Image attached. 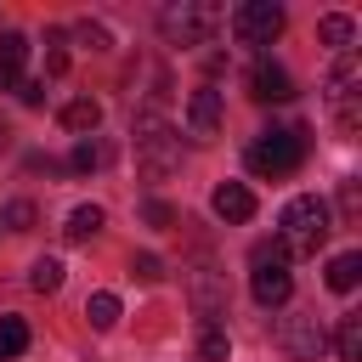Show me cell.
<instances>
[{"instance_id": "6", "label": "cell", "mask_w": 362, "mask_h": 362, "mask_svg": "<svg viewBox=\"0 0 362 362\" xmlns=\"http://www.w3.org/2000/svg\"><path fill=\"white\" fill-rule=\"evenodd\" d=\"M277 351L288 356V362H317L322 351H328V334H322V322H317V311H288V317H277Z\"/></svg>"}, {"instance_id": "24", "label": "cell", "mask_w": 362, "mask_h": 362, "mask_svg": "<svg viewBox=\"0 0 362 362\" xmlns=\"http://www.w3.org/2000/svg\"><path fill=\"white\" fill-rule=\"evenodd\" d=\"M62 68H68V34L51 28L45 34V74H62Z\"/></svg>"}, {"instance_id": "16", "label": "cell", "mask_w": 362, "mask_h": 362, "mask_svg": "<svg viewBox=\"0 0 362 362\" xmlns=\"http://www.w3.org/2000/svg\"><path fill=\"white\" fill-rule=\"evenodd\" d=\"M102 221H107V215H102L96 204H79V209L68 215V226H62V232H68V243H90V238L102 232Z\"/></svg>"}, {"instance_id": "28", "label": "cell", "mask_w": 362, "mask_h": 362, "mask_svg": "<svg viewBox=\"0 0 362 362\" xmlns=\"http://www.w3.org/2000/svg\"><path fill=\"white\" fill-rule=\"evenodd\" d=\"M17 102H23V107H40V102H45V79H23V85H17Z\"/></svg>"}, {"instance_id": "14", "label": "cell", "mask_w": 362, "mask_h": 362, "mask_svg": "<svg viewBox=\"0 0 362 362\" xmlns=\"http://www.w3.org/2000/svg\"><path fill=\"white\" fill-rule=\"evenodd\" d=\"M62 130H74V136H90L96 124H102V102H90V96H74V102H62Z\"/></svg>"}, {"instance_id": "17", "label": "cell", "mask_w": 362, "mask_h": 362, "mask_svg": "<svg viewBox=\"0 0 362 362\" xmlns=\"http://www.w3.org/2000/svg\"><path fill=\"white\" fill-rule=\"evenodd\" d=\"M334 351H339V362H362V317H356V311H345V317H339Z\"/></svg>"}, {"instance_id": "8", "label": "cell", "mask_w": 362, "mask_h": 362, "mask_svg": "<svg viewBox=\"0 0 362 362\" xmlns=\"http://www.w3.org/2000/svg\"><path fill=\"white\" fill-rule=\"evenodd\" d=\"M232 34H238V45H272L283 34V6H272V0L238 6L232 11Z\"/></svg>"}, {"instance_id": "18", "label": "cell", "mask_w": 362, "mask_h": 362, "mask_svg": "<svg viewBox=\"0 0 362 362\" xmlns=\"http://www.w3.org/2000/svg\"><path fill=\"white\" fill-rule=\"evenodd\" d=\"M85 317H90V328H96V334H107V328L119 322V294H107V288H102V294H90V300H85Z\"/></svg>"}, {"instance_id": "21", "label": "cell", "mask_w": 362, "mask_h": 362, "mask_svg": "<svg viewBox=\"0 0 362 362\" xmlns=\"http://www.w3.org/2000/svg\"><path fill=\"white\" fill-rule=\"evenodd\" d=\"M28 283H34L40 294H57V288H62V260H51V255H40V260L28 266Z\"/></svg>"}, {"instance_id": "31", "label": "cell", "mask_w": 362, "mask_h": 362, "mask_svg": "<svg viewBox=\"0 0 362 362\" xmlns=\"http://www.w3.org/2000/svg\"><path fill=\"white\" fill-rule=\"evenodd\" d=\"M0 141H6V124H0Z\"/></svg>"}, {"instance_id": "11", "label": "cell", "mask_w": 362, "mask_h": 362, "mask_svg": "<svg viewBox=\"0 0 362 362\" xmlns=\"http://www.w3.org/2000/svg\"><path fill=\"white\" fill-rule=\"evenodd\" d=\"M249 96H255V102H288V96H294L288 68H283V62H272V57H260V62L249 68Z\"/></svg>"}, {"instance_id": "26", "label": "cell", "mask_w": 362, "mask_h": 362, "mask_svg": "<svg viewBox=\"0 0 362 362\" xmlns=\"http://www.w3.org/2000/svg\"><path fill=\"white\" fill-rule=\"evenodd\" d=\"M141 221L158 226V232H170V226H175V209H170L164 198H147V204H141Z\"/></svg>"}, {"instance_id": "15", "label": "cell", "mask_w": 362, "mask_h": 362, "mask_svg": "<svg viewBox=\"0 0 362 362\" xmlns=\"http://www.w3.org/2000/svg\"><path fill=\"white\" fill-rule=\"evenodd\" d=\"M356 283H362V255H356V249L334 255V260H328V288H334V294H351Z\"/></svg>"}, {"instance_id": "7", "label": "cell", "mask_w": 362, "mask_h": 362, "mask_svg": "<svg viewBox=\"0 0 362 362\" xmlns=\"http://www.w3.org/2000/svg\"><path fill=\"white\" fill-rule=\"evenodd\" d=\"M322 90H328V107L339 113V130H356V90H362V62H356L351 51H345V57L328 68Z\"/></svg>"}, {"instance_id": "12", "label": "cell", "mask_w": 362, "mask_h": 362, "mask_svg": "<svg viewBox=\"0 0 362 362\" xmlns=\"http://www.w3.org/2000/svg\"><path fill=\"white\" fill-rule=\"evenodd\" d=\"M209 209H215L221 221L243 226V221H255V192H249L243 181H221V187H215V198H209Z\"/></svg>"}, {"instance_id": "4", "label": "cell", "mask_w": 362, "mask_h": 362, "mask_svg": "<svg viewBox=\"0 0 362 362\" xmlns=\"http://www.w3.org/2000/svg\"><path fill=\"white\" fill-rule=\"evenodd\" d=\"M221 23H226V11H221L215 0H170V6L158 11V34H164L170 45H204Z\"/></svg>"}, {"instance_id": "13", "label": "cell", "mask_w": 362, "mask_h": 362, "mask_svg": "<svg viewBox=\"0 0 362 362\" xmlns=\"http://www.w3.org/2000/svg\"><path fill=\"white\" fill-rule=\"evenodd\" d=\"M23 62H28V34H6L0 40V90L23 85Z\"/></svg>"}, {"instance_id": "23", "label": "cell", "mask_w": 362, "mask_h": 362, "mask_svg": "<svg viewBox=\"0 0 362 362\" xmlns=\"http://www.w3.org/2000/svg\"><path fill=\"white\" fill-rule=\"evenodd\" d=\"M0 221H6V232H34V204L28 198H11L0 209Z\"/></svg>"}, {"instance_id": "1", "label": "cell", "mask_w": 362, "mask_h": 362, "mask_svg": "<svg viewBox=\"0 0 362 362\" xmlns=\"http://www.w3.org/2000/svg\"><path fill=\"white\" fill-rule=\"evenodd\" d=\"M328 232H334V221H328V204H322L317 192H300V198H288V204H283V215H277V249H283L288 260H300V255H317Z\"/></svg>"}, {"instance_id": "9", "label": "cell", "mask_w": 362, "mask_h": 362, "mask_svg": "<svg viewBox=\"0 0 362 362\" xmlns=\"http://www.w3.org/2000/svg\"><path fill=\"white\" fill-rule=\"evenodd\" d=\"M187 300L198 305V317H215V311H226V272H221L209 255H198V260L187 266Z\"/></svg>"}, {"instance_id": "29", "label": "cell", "mask_w": 362, "mask_h": 362, "mask_svg": "<svg viewBox=\"0 0 362 362\" xmlns=\"http://www.w3.org/2000/svg\"><path fill=\"white\" fill-rule=\"evenodd\" d=\"M339 209H345V221H356V209H362V192H356V181H345V187H339Z\"/></svg>"}, {"instance_id": "30", "label": "cell", "mask_w": 362, "mask_h": 362, "mask_svg": "<svg viewBox=\"0 0 362 362\" xmlns=\"http://www.w3.org/2000/svg\"><path fill=\"white\" fill-rule=\"evenodd\" d=\"M74 34H79V40H90V45H96V51H102V45H107V28H102V23H79V28H74Z\"/></svg>"}, {"instance_id": "25", "label": "cell", "mask_w": 362, "mask_h": 362, "mask_svg": "<svg viewBox=\"0 0 362 362\" xmlns=\"http://www.w3.org/2000/svg\"><path fill=\"white\" fill-rule=\"evenodd\" d=\"M96 164H102V147H96V141H79V147L68 153V170H74V175H90Z\"/></svg>"}, {"instance_id": "5", "label": "cell", "mask_w": 362, "mask_h": 362, "mask_svg": "<svg viewBox=\"0 0 362 362\" xmlns=\"http://www.w3.org/2000/svg\"><path fill=\"white\" fill-rule=\"evenodd\" d=\"M249 294L260 300V305H283L288 294H294V277H288V255L277 249V238L272 243H255L249 249Z\"/></svg>"}, {"instance_id": "19", "label": "cell", "mask_w": 362, "mask_h": 362, "mask_svg": "<svg viewBox=\"0 0 362 362\" xmlns=\"http://www.w3.org/2000/svg\"><path fill=\"white\" fill-rule=\"evenodd\" d=\"M198 351H204V362H226L232 339H226V328H221L215 317H204V328H198Z\"/></svg>"}, {"instance_id": "27", "label": "cell", "mask_w": 362, "mask_h": 362, "mask_svg": "<svg viewBox=\"0 0 362 362\" xmlns=\"http://www.w3.org/2000/svg\"><path fill=\"white\" fill-rule=\"evenodd\" d=\"M130 272H136L141 283H158V277H164V260H158V255H130Z\"/></svg>"}, {"instance_id": "2", "label": "cell", "mask_w": 362, "mask_h": 362, "mask_svg": "<svg viewBox=\"0 0 362 362\" xmlns=\"http://www.w3.org/2000/svg\"><path fill=\"white\" fill-rule=\"evenodd\" d=\"M130 147H136V170L147 181H170L181 170V130L170 119H158V113H141L130 124Z\"/></svg>"}, {"instance_id": "10", "label": "cell", "mask_w": 362, "mask_h": 362, "mask_svg": "<svg viewBox=\"0 0 362 362\" xmlns=\"http://www.w3.org/2000/svg\"><path fill=\"white\" fill-rule=\"evenodd\" d=\"M221 119H226L221 90H215V85H198V90L187 96V136H192V141H215V136H221Z\"/></svg>"}, {"instance_id": "22", "label": "cell", "mask_w": 362, "mask_h": 362, "mask_svg": "<svg viewBox=\"0 0 362 362\" xmlns=\"http://www.w3.org/2000/svg\"><path fill=\"white\" fill-rule=\"evenodd\" d=\"M322 40H328V45H334V51L345 57V51H351V40H356L351 17H339V11H334V17H322Z\"/></svg>"}, {"instance_id": "3", "label": "cell", "mask_w": 362, "mask_h": 362, "mask_svg": "<svg viewBox=\"0 0 362 362\" xmlns=\"http://www.w3.org/2000/svg\"><path fill=\"white\" fill-rule=\"evenodd\" d=\"M305 153H311V130L305 124H272V130H260L249 141V170L266 175V181H283V175H294L305 164Z\"/></svg>"}, {"instance_id": "20", "label": "cell", "mask_w": 362, "mask_h": 362, "mask_svg": "<svg viewBox=\"0 0 362 362\" xmlns=\"http://www.w3.org/2000/svg\"><path fill=\"white\" fill-rule=\"evenodd\" d=\"M23 351H28V322L23 317H0V362H11Z\"/></svg>"}]
</instances>
